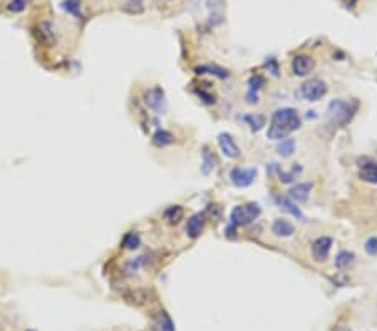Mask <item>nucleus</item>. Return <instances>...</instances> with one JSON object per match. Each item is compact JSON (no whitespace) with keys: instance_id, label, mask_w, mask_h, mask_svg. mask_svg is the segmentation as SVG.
<instances>
[{"instance_id":"f257e3e1","label":"nucleus","mask_w":377,"mask_h":331,"mask_svg":"<svg viewBox=\"0 0 377 331\" xmlns=\"http://www.w3.org/2000/svg\"><path fill=\"white\" fill-rule=\"evenodd\" d=\"M300 127V116L298 112L292 107H282L275 110L272 116L268 131L266 136L274 141H282V139L288 137L294 131H297Z\"/></svg>"},{"instance_id":"f03ea898","label":"nucleus","mask_w":377,"mask_h":331,"mask_svg":"<svg viewBox=\"0 0 377 331\" xmlns=\"http://www.w3.org/2000/svg\"><path fill=\"white\" fill-rule=\"evenodd\" d=\"M258 216H260V206L255 203L233 208L232 214H230V226L226 228V236H233L236 228L246 226V224H250L252 221H255Z\"/></svg>"},{"instance_id":"7ed1b4c3","label":"nucleus","mask_w":377,"mask_h":331,"mask_svg":"<svg viewBox=\"0 0 377 331\" xmlns=\"http://www.w3.org/2000/svg\"><path fill=\"white\" fill-rule=\"evenodd\" d=\"M356 110H357V102L356 100H334L328 105V119H330L332 124H336L338 127H344L347 126L352 117L356 116Z\"/></svg>"},{"instance_id":"20e7f679","label":"nucleus","mask_w":377,"mask_h":331,"mask_svg":"<svg viewBox=\"0 0 377 331\" xmlns=\"http://www.w3.org/2000/svg\"><path fill=\"white\" fill-rule=\"evenodd\" d=\"M300 92H302L304 99L310 100V102H316V100L322 99L324 95L327 94V85H326L324 80L314 77V79H308L307 82L302 84Z\"/></svg>"},{"instance_id":"39448f33","label":"nucleus","mask_w":377,"mask_h":331,"mask_svg":"<svg viewBox=\"0 0 377 331\" xmlns=\"http://www.w3.org/2000/svg\"><path fill=\"white\" fill-rule=\"evenodd\" d=\"M218 144H220V149H222V152L228 159H238V157H240V147H238L235 139L228 132L218 134Z\"/></svg>"},{"instance_id":"423d86ee","label":"nucleus","mask_w":377,"mask_h":331,"mask_svg":"<svg viewBox=\"0 0 377 331\" xmlns=\"http://www.w3.org/2000/svg\"><path fill=\"white\" fill-rule=\"evenodd\" d=\"M256 177V169L250 167V169H242V167H235L232 171V181L238 188H248Z\"/></svg>"},{"instance_id":"0eeeda50","label":"nucleus","mask_w":377,"mask_h":331,"mask_svg":"<svg viewBox=\"0 0 377 331\" xmlns=\"http://www.w3.org/2000/svg\"><path fill=\"white\" fill-rule=\"evenodd\" d=\"M314 69H316V60L312 59L310 55H295L294 60H292V70L294 74L300 75V77H304V75L310 74Z\"/></svg>"},{"instance_id":"6e6552de","label":"nucleus","mask_w":377,"mask_h":331,"mask_svg":"<svg viewBox=\"0 0 377 331\" xmlns=\"http://www.w3.org/2000/svg\"><path fill=\"white\" fill-rule=\"evenodd\" d=\"M330 248H332V239L327 238V236H322L314 241L312 244V256L314 260L322 263L326 261L328 258V253H330Z\"/></svg>"},{"instance_id":"1a4fd4ad","label":"nucleus","mask_w":377,"mask_h":331,"mask_svg":"<svg viewBox=\"0 0 377 331\" xmlns=\"http://www.w3.org/2000/svg\"><path fill=\"white\" fill-rule=\"evenodd\" d=\"M146 104L151 109H154L156 112H163L166 109V100H164V92L161 87H152L146 92Z\"/></svg>"},{"instance_id":"9d476101","label":"nucleus","mask_w":377,"mask_h":331,"mask_svg":"<svg viewBox=\"0 0 377 331\" xmlns=\"http://www.w3.org/2000/svg\"><path fill=\"white\" fill-rule=\"evenodd\" d=\"M312 191V184L310 182H298L290 188L288 196L292 201H297V203H305L308 199V194Z\"/></svg>"},{"instance_id":"9b49d317","label":"nucleus","mask_w":377,"mask_h":331,"mask_svg":"<svg viewBox=\"0 0 377 331\" xmlns=\"http://www.w3.org/2000/svg\"><path fill=\"white\" fill-rule=\"evenodd\" d=\"M203 226H204V214L202 213L193 214L188 219V224H186V233H188L190 238H198L203 233Z\"/></svg>"},{"instance_id":"f8f14e48","label":"nucleus","mask_w":377,"mask_h":331,"mask_svg":"<svg viewBox=\"0 0 377 331\" xmlns=\"http://www.w3.org/2000/svg\"><path fill=\"white\" fill-rule=\"evenodd\" d=\"M39 32H40V40L44 42L46 45H56L57 44V35H56V28L52 25L50 22H42L40 27H39Z\"/></svg>"},{"instance_id":"ddd939ff","label":"nucleus","mask_w":377,"mask_h":331,"mask_svg":"<svg viewBox=\"0 0 377 331\" xmlns=\"http://www.w3.org/2000/svg\"><path fill=\"white\" fill-rule=\"evenodd\" d=\"M272 231L280 238H288L295 233V228H294V224L287 219H276L274 223V226H272Z\"/></svg>"},{"instance_id":"4468645a","label":"nucleus","mask_w":377,"mask_h":331,"mask_svg":"<svg viewBox=\"0 0 377 331\" xmlns=\"http://www.w3.org/2000/svg\"><path fill=\"white\" fill-rule=\"evenodd\" d=\"M152 144L156 147H168L174 142V136L170 131H164V129H158L154 134H152Z\"/></svg>"},{"instance_id":"2eb2a0df","label":"nucleus","mask_w":377,"mask_h":331,"mask_svg":"<svg viewBox=\"0 0 377 331\" xmlns=\"http://www.w3.org/2000/svg\"><path fill=\"white\" fill-rule=\"evenodd\" d=\"M360 179L366 182H370V184H377V164L376 162H370L366 166H360V172H359Z\"/></svg>"},{"instance_id":"dca6fc26","label":"nucleus","mask_w":377,"mask_h":331,"mask_svg":"<svg viewBox=\"0 0 377 331\" xmlns=\"http://www.w3.org/2000/svg\"><path fill=\"white\" fill-rule=\"evenodd\" d=\"M276 152L282 156V157H290L295 152V142L294 139H282V141L276 144Z\"/></svg>"},{"instance_id":"f3484780","label":"nucleus","mask_w":377,"mask_h":331,"mask_svg":"<svg viewBox=\"0 0 377 331\" xmlns=\"http://www.w3.org/2000/svg\"><path fill=\"white\" fill-rule=\"evenodd\" d=\"M183 214L184 211L181 206H171V208L164 211V219L168 221L170 224H176L180 223V219H183Z\"/></svg>"},{"instance_id":"a211bd4d","label":"nucleus","mask_w":377,"mask_h":331,"mask_svg":"<svg viewBox=\"0 0 377 331\" xmlns=\"http://www.w3.org/2000/svg\"><path fill=\"white\" fill-rule=\"evenodd\" d=\"M276 201H278L280 208H284L285 211H288V213L292 214V216H295L297 219H304V214L300 213V209L297 208V206H294L292 201H288L287 198H278Z\"/></svg>"},{"instance_id":"6ab92c4d","label":"nucleus","mask_w":377,"mask_h":331,"mask_svg":"<svg viewBox=\"0 0 377 331\" xmlns=\"http://www.w3.org/2000/svg\"><path fill=\"white\" fill-rule=\"evenodd\" d=\"M198 74H213V75H218V77L222 79H226L228 77V72L225 69H220L216 65H203V67H198L196 69Z\"/></svg>"},{"instance_id":"aec40b11","label":"nucleus","mask_w":377,"mask_h":331,"mask_svg":"<svg viewBox=\"0 0 377 331\" xmlns=\"http://www.w3.org/2000/svg\"><path fill=\"white\" fill-rule=\"evenodd\" d=\"M60 7L64 8L66 12L72 13L76 17H80V0H64L60 3Z\"/></svg>"},{"instance_id":"412c9836","label":"nucleus","mask_w":377,"mask_h":331,"mask_svg":"<svg viewBox=\"0 0 377 331\" xmlns=\"http://www.w3.org/2000/svg\"><path fill=\"white\" fill-rule=\"evenodd\" d=\"M158 325L161 331H174V323L171 321L170 315L166 311H161L158 315Z\"/></svg>"},{"instance_id":"4be33fe9","label":"nucleus","mask_w":377,"mask_h":331,"mask_svg":"<svg viewBox=\"0 0 377 331\" xmlns=\"http://www.w3.org/2000/svg\"><path fill=\"white\" fill-rule=\"evenodd\" d=\"M141 244V238L138 233H130L124 236V241H122V246L126 249H138Z\"/></svg>"},{"instance_id":"5701e85b","label":"nucleus","mask_w":377,"mask_h":331,"mask_svg":"<svg viewBox=\"0 0 377 331\" xmlns=\"http://www.w3.org/2000/svg\"><path fill=\"white\" fill-rule=\"evenodd\" d=\"M352 260H354V254L349 253V251H340L337 254L336 258V266L338 268V270H342V268H347L352 263Z\"/></svg>"},{"instance_id":"b1692460","label":"nucleus","mask_w":377,"mask_h":331,"mask_svg":"<svg viewBox=\"0 0 377 331\" xmlns=\"http://www.w3.org/2000/svg\"><path fill=\"white\" fill-rule=\"evenodd\" d=\"M243 121L252 127V131H260L262 126L265 124V119L262 116H245L243 117Z\"/></svg>"},{"instance_id":"393cba45","label":"nucleus","mask_w":377,"mask_h":331,"mask_svg":"<svg viewBox=\"0 0 377 331\" xmlns=\"http://www.w3.org/2000/svg\"><path fill=\"white\" fill-rule=\"evenodd\" d=\"M214 157L210 154V151L208 149H204L203 151V172L204 174H210V171L213 169V166H214Z\"/></svg>"},{"instance_id":"a878e982","label":"nucleus","mask_w":377,"mask_h":331,"mask_svg":"<svg viewBox=\"0 0 377 331\" xmlns=\"http://www.w3.org/2000/svg\"><path fill=\"white\" fill-rule=\"evenodd\" d=\"M124 8L131 13H140V12H142V8L144 7H142V0H128Z\"/></svg>"},{"instance_id":"bb28decb","label":"nucleus","mask_w":377,"mask_h":331,"mask_svg":"<svg viewBox=\"0 0 377 331\" xmlns=\"http://www.w3.org/2000/svg\"><path fill=\"white\" fill-rule=\"evenodd\" d=\"M26 8H27V0H12V2L8 3V10L14 13L24 12Z\"/></svg>"},{"instance_id":"cd10ccee","label":"nucleus","mask_w":377,"mask_h":331,"mask_svg":"<svg viewBox=\"0 0 377 331\" xmlns=\"http://www.w3.org/2000/svg\"><path fill=\"white\" fill-rule=\"evenodd\" d=\"M366 253L370 254V256H376L377 254V238H369L366 241Z\"/></svg>"},{"instance_id":"c85d7f7f","label":"nucleus","mask_w":377,"mask_h":331,"mask_svg":"<svg viewBox=\"0 0 377 331\" xmlns=\"http://www.w3.org/2000/svg\"><path fill=\"white\" fill-rule=\"evenodd\" d=\"M250 92H254V90H256V89H260L262 85L265 84V79L264 77H260V75H255V77H252L250 79Z\"/></svg>"},{"instance_id":"c756f323","label":"nucleus","mask_w":377,"mask_h":331,"mask_svg":"<svg viewBox=\"0 0 377 331\" xmlns=\"http://www.w3.org/2000/svg\"><path fill=\"white\" fill-rule=\"evenodd\" d=\"M347 2H349V5H354V3L357 2V0H347Z\"/></svg>"}]
</instances>
